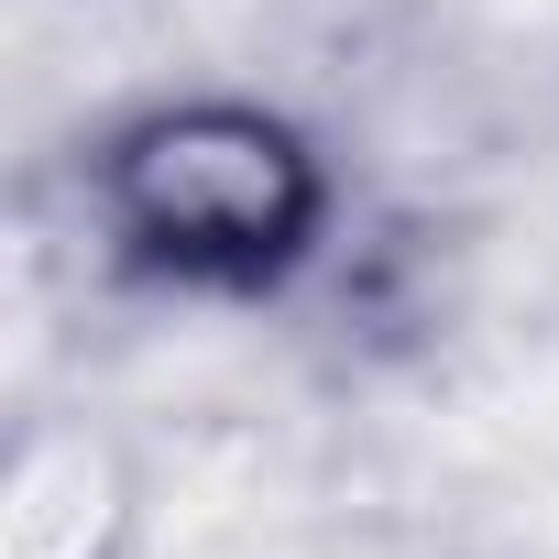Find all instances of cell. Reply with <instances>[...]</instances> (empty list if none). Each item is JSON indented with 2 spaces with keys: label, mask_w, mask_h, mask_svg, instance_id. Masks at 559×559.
<instances>
[{
  "label": "cell",
  "mask_w": 559,
  "mask_h": 559,
  "mask_svg": "<svg viewBox=\"0 0 559 559\" xmlns=\"http://www.w3.org/2000/svg\"><path fill=\"white\" fill-rule=\"evenodd\" d=\"M78 219L121 286L274 308L341 252V165L252 88H154L78 143Z\"/></svg>",
  "instance_id": "6da1fadb"
},
{
  "label": "cell",
  "mask_w": 559,
  "mask_h": 559,
  "mask_svg": "<svg viewBox=\"0 0 559 559\" xmlns=\"http://www.w3.org/2000/svg\"><path fill=\"white\" fill-rule=\"evenodd\" d=\"M143 504V450L88 406H45L0 450V559H132Z\"/></svg>",
  "instance_id": "7a4b0ae2"
}]
</instances>
